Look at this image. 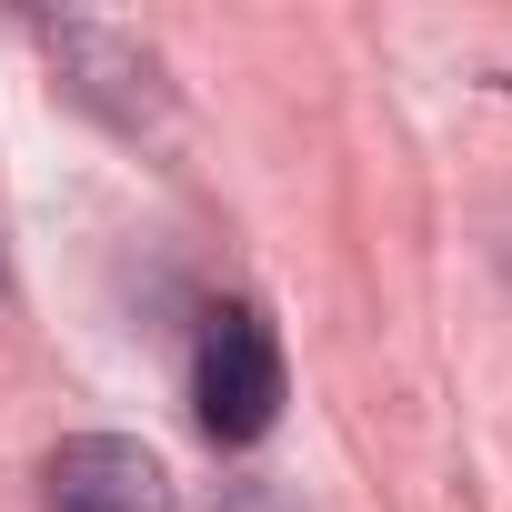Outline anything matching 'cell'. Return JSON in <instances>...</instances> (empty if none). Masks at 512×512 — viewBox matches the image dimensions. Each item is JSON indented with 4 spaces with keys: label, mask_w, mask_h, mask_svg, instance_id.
Masks as SVG:
<instances>
[{
    "label": "cell",
    "mask_w": 512,
    "mask_h": 512,
    "mask_svg": "<svg viewBox=\"0 0 512 512\" xmlns=\"http://www.w3.org/2000/svg\"><path fill=\"white\" fill-rule=\"evenodd\" d=\"M51 512H181L171 472L131 432H71L51 452Z\"/></svg>",
    "instance_id": "2"
},
{
    "label": "cell",
    "mask_w": 512,
    "mask_h": 512,
    "mask_svg": "<svg viewBox=\"0 0 512 512\" xmlns=\"http://www.w3.org/2000/svg\"><path fill=\"white\" fill-rule=\"evenodd\" d=\"M191 412L211 442H262L282 422V342L262 312H211L201 332V362H191Z\"/></svg>",
    "instance_id": "1"
}]
</instances>
